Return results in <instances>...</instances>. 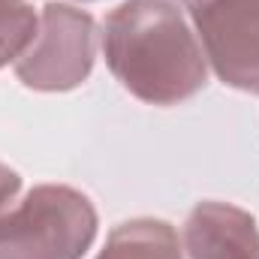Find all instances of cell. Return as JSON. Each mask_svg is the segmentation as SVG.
<instances>
[{
    "mask_svg": "<svg viewBox=\"0 0 259 259\" xmlns=\"http://www.w3.org/2000/svg\"><path fill=\"white\" fill-rule=\"evenodd\" d=\"M97 259H184L178 235L169 223L139 217L121 223L106 238V247L97 253Z\"/></svg>",
    "mask_w": 259,
    "mask_h": 259,
    "instance_id": "obj_6",
    "label": "cell"
},
{
    "mask_svg": "<svg viewBox=\"0 0 259 259\" xmlns=\"http://www.w3.org/2000/svg\"><path fill=\"white\" fill-rule=\"evenodd\" d=\"M39 18L27 3H0V66L18 61L36 39Z\"/></svg>",
    "mask_w": 259,
    "mask_h": 259,
    "instance_id": "obj_7",
    "label": "cell"
},
{
    "mask_svg": "<svg viewBox=\"0 0 259 259\" xmlns=\"http://www.w3.org/2000/svg\"><path fill=\"white\" fill-rule=\"evenodd\" d=\"M94 55V18L75 6L49 3L39 15L36 39L15 61V75L33 91H69L91 75Z\"/></svg>",
    "mask_w": 259,
    "mask_h": 259,
    "instance_id": "obj_3",
    "label": "cell"
},
{
    "mask_svg": "<svg viewBox=\"0 0 259 259\" xmlns=\"http://www.w3.org/2000/svg\"><path fill=\"white\" fill-rule=\"evenodd\" d=\"M18 187H21V178H18V172L0 163V208H3V205H6V202H9L15 193H18Z\"/></svg>",
    "mask_w": 259,
    "mask_h": 259,
    "instance_id": "obj_8",
    "label": "cell"
},
{
    "mask_svg": "<svg viewBox=\"0 0 259 259\" xmlns=\"http://www.w3.org/2000/svg\"><path fill=\"white\" fill-rule=\"evenodd\" d=\"M190 15L217 78L259 94V0H190Z\"/></svg>",
    "mask_w": 259,
    "mask_h": 259,
    "instance_id": "obj_4",
    "label": "cell"
},
{
    "mask_svg": "<svg viewBox=\"0 0 259 259\" xmlns=\"http://www.w3.org/2000/svg\"><path fill=\"white\" fill-rule=\"evenodd\" d=\"M0 3H6V0H0ZM9 3H24V0H9Z\"/></svg>",
    "mask_w": 259,
    "mask_h": 259,
    "instance_id": "obj_9",
    "label": "cell"
},
{
    "mask_svg": "<svg viewBox=\"0 0 259 259\" xmlns=\"http://www.w3.org/2000/svg\"><path fill=\"white\" fill-rule=\"evenodd\" d=\"M190 259H259L256 220L226 202H199L184 223Z\"/></svg>",
    "mask_w": 259,
    "mask_h": 259,
    "instance_id": "obj_5",
    "label": "cell"
},
{
    "mask_svg": "<svg viewBox=\"0 0 259 259\" xmlns=\"http://www.w3.org/2000/svg\"><path fill=\"white\" fill-rule=\"evenodd\" d=\"M97 238L91 199L64 184H39L0 217V259H81Z\"/></svg>",
    "mask_w": 259,
    "mask_h": 259,
    "instance_id": "obj_2",
    "label": "cell"
},
{
    "mask_svg": "<svg viewBox=\"0 0 259 259\" xmlns=\"http://www.w3.org/2000/svg\"><path fill=\"white\" fill-rule=\"evenodd\" d=\"M115 78L151 106H175L205 88L208 69L190 24L169 0H127L103 27Z\"/></svg>",
    "mask_w": 259,
    "mask_h": 259,
    "instance_id": "obj_1",
    "label": "cell"
}]
</instances>
